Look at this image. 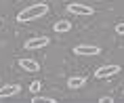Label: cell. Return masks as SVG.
Wrapping results in <instances>:
<instances>
[{
  "label": "cell",
  "mask_w": 124,
  "mask_h": 103,
  "mask_svg": "<svg viewBox=\"0 0 124 103\" xmlns=\"http://www.w3.org/2000/svg\"><path fill=\"white\" fill-rule=\"evenodd\" d=\"M46 13H48V4H46V2H36V4H32V7H27V8H23V11H19L17 21L27 23V21H34V19L44 17Z\"/></svg>",
  "instance_id": "6da1fadb"
},
{
  "label": "cell",
  "mask_w": 124,
  "mask_h": 103,
  "mask_svg": "<svg viewBox=\"0 0 124 103\" xmlns=\"http://www.w3.org/2000/svg\"><path fill=\"white\" fill-rule=\"evenodd\" d=\"M67 13L78 15V17H91L95 13V8L88 7V4H82V2H70L67 4Z\"/></svg>",
  "instance_id": "7a4b0ae2"
},
{
  "label": "cell",
  "mask_w": 124,
  "mask_h": 103,
  "mask_svg": "<svg viewBox=\"0 0 124 103\" xmlns=\"http://www.w3.org/2000/svg\"><path fill=\"white\" fill-rule=\"evenodd\" d=\"M48 44H51L48 36H36V38L25 40L23 48H25V51H38V48H44V46H48Z\"/></svg>",
  "instance_id": "3957f363"
},
{
  "label": "cell",
  "mask_w": 124,
  "mask_h": 103,
  "mask_svg": "<svg viewBox=\"0 0 124 103\" xmlns=\"http://www.w3.org/2000/svg\"><path fill=\"white\" fill-rule=\"evenodd\" d=\"M74 53L80 55V57H95V55L101 53V48L95 44H78V46H74Z\"/></svg>",
  "instance_id": "277c9868"
},
{
  "label": "cell",
  "mask_w": 124,
  "mask_h": 103,
  "mask_svg": "<svg viewBox=\"0 0 124 103\" xmlns=\"http://www.w3.org/2000/svg\"><path fill=\"white\" fill-rule=\"evenodd\" d=\"M118 71H120V65H103V67H99L97 71H95V78L97 80H105V78H111V76H116Z\"/></svg>",
  "instance_id": "5b68a950"
},
{
  "label": "cell",
  "mask_w": 124,
  "mask_h": 103,
  "mask_svg": "<svg viewBox=\"0 0 124 103\" xmlns=\"http://www.w3.org/2000/svg\"><path fill=\"white\" fill-rule=\"evenodd\" d=\"M21 93V86L19 84H4V86H0V101H4L8 97H15Z\"/></svg>",
  "instance_id": "8992f818"
},
{
  "label": "cell",
  "mask_w": 124,
  "mask_h": 103,
  "mask_svg": "<svg viewBox=\"0 0 124 103\" xmlns=\"http://www.w3.org/2000/svg\"><path fill=\"white\" fill-rule=\"evenodd\" d=\"M17 63H19V67H23L25 71H32V74H34V71H38V70H40L38 61H34V59H25V57H23V59H19Z\"/></svg>",
  "instance_id": "52a82bcc"
},
{
  "label": "cell",
  "mask_w": 124,
  "mask_h": 103,
  "mask_svg": "<svg viewBox=\"0 0 124 103\" xmlns=\"http://www.w3.org/2000/svg\"><path fill=\"white\" fill-rule=\"evenodd\" d=\"M86 84V78L84 76H72V78H67V86L72 90H76V88H82Z\"/></svg>",
  "instance_id": "ba28073f"
},
{
  "label": "cell",
  "mask_w": 124,
  "mask_h": 103,
  "mask_svg": "<svg viewBox=\"0 0 124 103\" xmlns=\"http://www.w3.org/2000/svg\"><path fill=\"white\" fill-rule=\"evenodd\" d=\"M53 30H55L57 34H65V32H70V30H72V21L61 19V21H57V23L53 25Z\"/></svg>",
  "instance_id": "9c48e42d"
},
{
  "label": "cell",
  "mask_w": 124,
  "mask_h": 103,
  "mask_svg": "<svg viewBox=\"0 0 124 103\" xmlns=\"http://www.w3.org/2000/svg\"><path fill=\"white\" fill-rule=\"evenodd\" d=\"M32 103H57L55 99H51V97H32Z\"/></svg>",
  "instance_id": "30bf717a"
},
{
  "label": "cell",
  "mask_w": 124,
  "mask_h": 103,
  "mask_svg": "<svg viewBox=\"0 0 124 103\" xmlns=\"http://www.w3.org/2000/svg\"><path fill=\"white\" fill-rule=\"evenodd\" d=\"M40 88H42V82H40V80H34V82L30 84V90H32L34 95H36V93H38Z\"/></svg>",
  "instance_id": "8fae6325"
},
{
  "label": "cell",
  "mask_w": 124,
  "mask_h": 103,
  "mask_svg": "<svg viewBox=\"0 0 124 103\" xmlns=\"http://www.w3.org/2000/svg\"><path fill=\"white\" fill-rule=\"evenodd\" d=\"M116 34L124 36V23H118V25H116Z\"/></svg>",
  "instance_id": "7c38bea8"
},
{
  "label": "cell",
  "mask_w": 124,
  "mask_h": 103,
  "mask_svg": "<svg viewBox=\"0 0 124 103\" xmlns=\"http://www.w3.org/2000/svg\"><path fill=\"white\" fill-rule=\"evenodd\" d=\"M111 101H114L111 97H101V99H99V103H111Z\"/></svg>",
  "instance_id": "4fadbf2b"
}]
</instances>
